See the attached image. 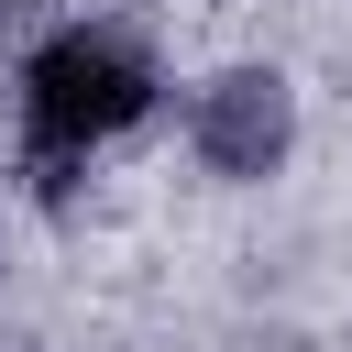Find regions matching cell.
Listing matches in <instances>:
<instances>
[{
	"mask_svg": "<svg viewBox=\"0 0 352 352\" xmlns=\"http://www.w3.org/2000/svg\"><path fill=\"white\" fill-rule=\"evenodd\" d=\"M143 99H154V66L121 33H55L22 77V143H33V165H77L121 121H143Z\"/></svg>",
	"mask_w": 352,
	"mask_h": 352,
	"instance_id": "1",
	"label": "cell"
},
{
	"mask_svg": "<svg viewBox=\"0 0 352 352\" xmlns=\"http://www.w3.org/2000/svg\"><path fill=\"white\" fill-rule=\"evenodd\" d=\"M198 154H209L220 176H264V165L286 154V88H275V77H220V88L198 99Z\"/></svg>",
	"mask_w": 352,
	"mask_h": 352,
	"instance_id": "2",
	"label": "cell"
}]
</instances>
